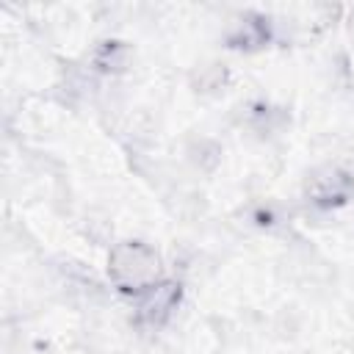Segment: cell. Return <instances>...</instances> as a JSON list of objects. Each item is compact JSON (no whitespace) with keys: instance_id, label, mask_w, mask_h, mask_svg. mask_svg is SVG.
<instances>
[{"instance_id":"cell-1","label":"cell","mask_w":354,"mask_h":354,"mask_svg":"<svg viewBox=\"0 0 354 354\" xmlns=\"http://www.w3.org/2000/svg\"><path fill=\"white\" fill-rule=\"evenodd\" d=\"M108 277L122 293H141L144 288L163 279L160 254L144 241H119L108 254Z\"/></svg>"},{"instance_id":"cell-2","label":"cell","mask_w":354,"mask_h":354,"mask_svg":"<svg viewBox=\"0 0 354 354\" xmlns=\"http://www.w3.org/2000/svg\"><path fill=\"white\" fill-rule=\"evenodd\" d=\"M180 282L174 279H158L155 285L144 288L141 293L133 296V313H136V324L147 326V329H160L163 324L171 321L177 304H180Z\"/></svg>"},{"instance_id":"cell-3","label":"cell","mask_w":354,"mask_h":354,"mask_svg":"<svg viewBox=\"0 0 354 354\" xmlns=\"http://www.w3.org/2000/svg\"><path fill=\"white\" fill-rule=\"evenodd\" d=\"M354 194V174L348 169L340 166H324L318 169L307 185H304V196L313 207L318 210H332L348 202V196Z\"/></svg>"},{"instance_id":"cell-4","label":"cell","mask_w":354,"mask_h":354,"mask_svg":"<svg viewBox=\"0 0 354 354\" xmlns=\"http://www.w3.org/2000/svg\"><path fill=\"white\" fill-rule=\"evenodd\" d=\"M124 61H127V50H124L119 41H105V44L100 47V53H97L94 66H97L100 72H116V69L124 66Z\"/></svg>"}]
</instances>
